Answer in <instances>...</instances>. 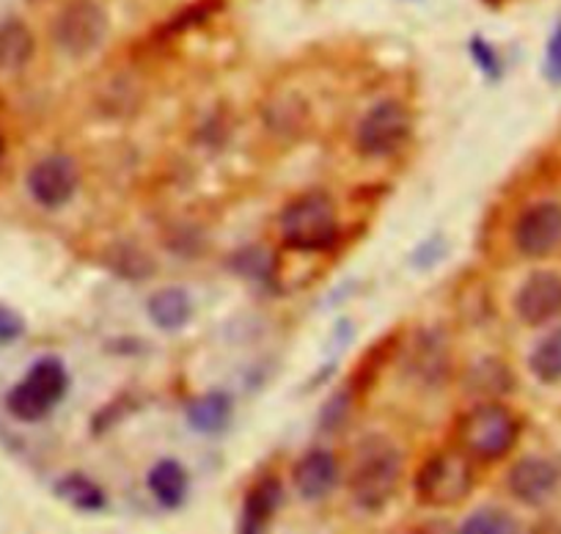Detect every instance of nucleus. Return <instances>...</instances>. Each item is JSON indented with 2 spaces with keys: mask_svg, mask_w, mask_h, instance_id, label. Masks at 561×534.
I'll return each mask as SVG.
<instances>
[{
  "mask_svg": "<svg viewBox=\"0 0 561 534\" xmlns=\"http://www.w3.org/2000/svg\"><path fill=\"white\" fill-rule=\"evenodd\" d=\"M404 474V455L388 435H366L350 471V493L360 510L377 512L393 499Z\"/></svg>",
  "mask_w": 561,
  "mask_h": 534,
  "instance_id": "nucleus-1",
  "label": "nucleus"
},
{
  "mask_svg": "<svg viewBox=\"0 0 561 534\" xmlns=\"http://www.w3.org/2000/svg\"><path fill=\"white\" fill-rule=\"evenodd\" d=\"M520 428V417L512 408L490 399V402H479L477 408L457 419L455 444L471 461L493 463L515 450Z\"/></svg>",
  "mask_w": 561,
  "mask_h": 534,
  "instance_id": "nucleus-2",
  "label": "nucleus"
},
{
  "mask_svg": "<svg viewBox=\"0 0 561 534\" xmlns=\"http://www.w3.org/2000/svg\"><path fill=\"white\" fill-rule=\"evenodd\" d=\"M284 246L300 253H320L336 246L339 209L328 193H306L293 198L278 215Z\"/></svg>",
  "mask_w": 561,
  "mask_h": 534,
  "instance_id": "nucleus-3",
  "label": "nucleus"
},
{
  "mask_svg": "<svg viewBox=\"0 0 561 534\" xmlns=\"http://www.w3.org/2000/svg\"><path fill=\"white\" fill-rule=\"evenodd\" d=\"M473 461L462 450L433 452L415 471V499L424 507H455L473 493Z\"/></svg>",
  "mask_w": 561,
  "mask_h": 534,
  "instance_id": "nucleus-4",
  "label": "nucleus"
},
{
  "mask_svg": "<svg viewBox=\"0 0 561 534\" xmlns=\"http://www.w3.org/2000/svg\"><path fill=\"white\" fill-rule=\"evenodd\" d=\"M69 391V375L67 366L53 355L36 361L28 370V375L9 388L7 394V411L12 413L18 422L34 424L42 422L53 408L67 397Z\"/></svg>",
  "mask_w": 561,
  "mask_h": 534,
  "instance_id": "nucleus-5",
  "label": "nucleus"
},
{
  "mask_svg": "<svg viewBox=\"0 0 561 534\" xmlns=\"http://www.w3.org/2000/svg\"><path fill=\"white\" fill-rule=\"evenodd\" d=\"M53 45L69 58H85L100 50L107 36V12L96 0H69L53 20Z\"/></svg>",
  "mask_w": 561,
  "mask_h": 534,
  "instance_id": "nucleus-6",
  "label": "nucleus"
},
{
  "mask_svg": "<svg viewBox=\"0 0 561 534\" xmlns=\"http://www.w3.org/2000/svg\"><path fill=\"white\" fill-rule=\"evenodd\" d=\"M413 133L410 111L399 100H382L360 116L355 127V147L364 158H391Z\"/></svg>",
  "mask_w": 561,
  "mask_h": 534,
  "instance_id": "nucleus-7",
  "label": "nucleus"
},
{
  "mask_svg": "<svg viewBox=\"0 0 561 534\" xmlns=\"http://www.w3.org/2000/svg\"><path fill=\"white\" fill-rule=\"evenodd\" d=\"M512 242L528 259H545L561 248V204L537 202L517 215Z\"/></svg>",
  "mask_w": 561,
  "mask_h": 534,
  "instance_id": "nucleus-8",
  "label": "nucleus"
},
{
  "mask_svg": "<svg viewBox=\"0 0 561 534\" xmlns=\"http://www.w3.org/2000/svg\"><path fill=\"white\" fill-rule=\"evenodd\" d=\"M31 198L45 209H61L72 202L80 185V171L69 155H47L25 177Z\"/></svg>",
  "mask_w": 561,
  "mask_h": 534,
  "instance_id": "nucleus-9",
  "label": "nucleus"
},
{
  "mask_svg": "<svg viewBox=\"0 0 561 534\" xmlns=\"http://www.w3.org/2000/svg\"><path fill=\"white\" fill-rule=\"evenodd\" d=\"M512 306H515L517 320L526 322V326H548L550 320H556V317L561 315V273H528L526 282L517 287Z\"/></svg>",
  "mask_w": 561,
  "mask_h": 534,
  "instance_id": "nucleus-10",
  "label": "nucleus"
},
{
  "mask_svg": "<svg viewBox=\"0 0 561 534\" xmlns=\"http://www.w3.org/2000/svg\"><path fill=\"white\" fill-rule=\"evenodd\" d=\"M561 482V468L548 457H523L506 474V490L520 504L539 507L556 493Z\"/></svg>",
  "mask_w": 561,
  "mask_h": 534,
  "instance_id": "nucleus-11",
  "label": "nucleus"
},
{
  "mask_svg": "<svg viewBox=\"0 0 561 534\" xmlns=\"http://www.w3.org/2000/svg\"><path fill=\"white\" fill-rule=\"evenodd\" d=\"M404 375L419 386L438 388L449 377V348L440 333L421 331L404 353Z\"/></svg>",
  "mask_w": 561,
  "mask_h": 534,
  "instance_id": "nucleus-12",
  "label": "nucleus"
},
{
  "mask_svg": "<svg viewBox=\"0 0 561 534\" xmlns=\"http://www.w3.org/2000/svg\"><path fill=\"white\" fill-rule=\"evenodd\" d=\"M293 482L306 501H322L336 490L339 463L328 450H311L295 463Z\"/></svg>",
  "mask_w": 561,
  "mask_h": 534,
  "instance_id": "nucleus-13",
  "label": "nucleus"
},
{
  "mask_svg": "<svg viewBox=\"0 0 561 534\" xmlns=\"http://www.w3.org/2000/svg\"><path fill=\"white\" fill-rule=\"evenodd\" d=\"M284 507V485L278 477H262L253 482V488L245 493L240 515L242 534H259L273 523L278 510Z\"/></svg>",
  "mask_w": 561,
  "mask_h": 534,
  "instance_id": "nucleus-14",
  "label": "nucleus"
},
{
  "mask_svg": "<svg viewBox=\"0 0 561 534\" xmlns=\"http://www.w3.org/2000/svg\"><path fill=\"white\" fill-rule=\"evenodd\" d=\"M36 53L34 31L23 20L0 23V75H18L31 64Z\"/></svg>",
  "mask_w": 561,
  "mask_h": 534,
  "instance_id": "nucleus-15",
  "label": "nucleus"
},
{
  "mask_svg": "<svg viewBox=\"0 0 561 534\" xmlns=\"http://www.w3.org/2000/svg\"><path fill=\"white\" fill-rule=\"evenodd\" d=\"M231 411H234V402L226 391H209L204 397L193 399L187 406V428L196 430L202 435H218L229 428Z\"/></svg>",
  "mask_w": 561,
  "mask_h": 534,
  "instance_id": "nucleus-16",
  "label": "nucleus"
},
{
  "mask_svg": "<svg viewBox=\"0 0 561 534\" xmlns=\"http://www.w3.org/2000/svg\"><path fill=\"white\" fill-rule=\"evenodd\" d=\"M147 311L160 331H182L193 317V300L182 287H163L149 298Z\"/></svg>",
  "mask_w": 561,
  "mask_h": 534,
  "instance_id": "nucleus-17",
  "label": "nucleus"
},
{
  "mask_svg": "<svg viewBox=\"0 0 561 534\" xmlns=\"http://www.w3.org/2000/svg\"><path fill=\"white\" fill-rule=\"evenodd\" d=\"M147 485L160 504L169 507V510H174V507L185 504L187 490H191V477H187V471L182 463L158 461L152 466V471H149Z\"/></svg>",
  "mask_w": 561,
  "mask_h": 534,
  "instance_id": "nucleus-18",
  "label": "nucleus"
},
{
  "mask_svg": "<svg viewBox=\"0 0 561 534\" xmlns=\"http://www.w3.org/2000/svg\"><path fill=\"white\" fill-rule=\"evenodd\" d=\"M466 386L468 391L477 394V397L495 399L504 397V394H510L512 388H515V375H512L506 361L488 355V359H479L477 364L468 370Z\"/></svg>",
  "mask_w": 561,
  "mask_h": 534,
  "instance_id": "nucleus-19",
  "label": "nucleus"
},
{
  "mask_svg": "<svg viewBox=\"0 0 561 534\" xmlns=\"http://www.w3.org/2000/svg\"><path fill=\"white\" fill-rule=\"evenodd\" d=\"M53 493H56L64 504L75 507V510L80 512H100L105 510L107 504V493L102 490V485L80 471L64 474L56 482V488H53Z\"/></svg>",
  "mask_w": 561,
  "mask_h": 534,
  "instance_id": "nucleus-20",
  "label": "nucleus"
},
{
  "mask_svg": "<svg viewBox=\"0 0 561 534\" xmlns=\"http://www.w3.org/2000/svg\"><path fill=\"white\" fill-rule=\"evenodd\" d=\"M393 350H399V333L380 339V342H377L369 353H364V359L355 364L353 377H350V383H347V388L353 391V397L355 394L369 391V388L375 386V380L380 377V372L386 370V364L391 361Z\"/></svg>",
  "mask_w": 561,
  "mask_h": 534,
  "instance_id": "nucleus-21",
  "label": "nucleus"
},
{
  "mask_svg": "<svg viewBox=\"0 0 561 534\" xmlns=\"http://www.w3.org/2000/svg\"><path fill=\"white\" fill-rule=\"evenodd\" d=\"M105 264L116 276L127 279V282H144V279L154 276L158 264L147 251H140L133 242H118L105 253Z\"/></svg>",
  "mask_w": 561,
  "mask_h": 534,
  "instance_id": "nucleus-22",
  "label": "nucleus"
},
{
  "mask_svg": "<svg viewBox=\"0 0 561 534\" xmlns=\"http://www.w3.org/2000/svg\"><path fill=\"white\" fill-rule=\"evenodd\" d=\"M528 372L545 386L561 383V328L545 333L528 353Z\"/></svg>",
  "mask_w": 561,
  "mask_h": 534,
  "instance_id": "nucleus-23",
  "label": "nucleus"
},
{
  "mask_svg": "<svg viewBox=\"0 0 561 534\" xmlns=\"http://www.w3.org/2000/svg\"><path fill=\"white\" fill-rule=\"evenodd\" d=\"M220 7H224V0H196L193 7L185 9V12H180L176 18H171L169 23L160 25L152 34V42H149V45H165V42L187 34L191 29H198V25L207 23L213 14H218Z\"/></svg>",
  "mask_w": 561,
  "mask_h": 534,
  "instance_id": "nucleus-24",
  "label": "nucleus"
},
{
  "mask_svg": "<svg viewBox=\"0 0 561 534\" xmlns=\"http://www.w3.org/2000/svg\"><path fill=\"white\" fill-rule=\"evenodd\" d=\"M229 268L237 276L248 279V282H270L275 271L273 253L262 246H248L240 248L234 257L229 259Z\"/></svg>",
  "mask_w": 561,
  "mask_h": 534,
  "instance_id": "nucleus-25",
  "label": "nucleus"
},
{
  "mask_svg": "<svg viewBox=\"0 0 561 534\" xmlns=\"http://www.w3.org/2000/svg\"><path fill=\"white\" fill-rule=\"evenodd\" d=\"M462 534H510L517 532V518L501 507H479L460 523Z\"/></svg>",
  "mask_w": 561,
  "mask_h": 534,
  "instance_id": "nucleus-26",
  "label": "nucleus"
},
{
  "mask_svg": "<svg viewBox=\"0 0 561 534\" xmlns=\"http://www.w3.org/2000/svg\"><path fill=\"white\" fill-rule=\"evenodd\" d=\"M350 406H353V391L344 386L342 391L333 394L325 406H322V413H320L322 433H336V430L350 419Z\"/></svg>",
  "mask_w": 561,
  "mask_h": 534,
  "instance_id": "nucleus-27",
  "label": "nucleus"
},
{
  "mask_svg": "<svg viewBox=\"0 0 561 534\" xmlns=\"http://www.w3.org/2000/svg\"><path fill=\"white\" fill-rule=\"evenodd\" d=\"M468 50H471V58L477 61V67L482 69L490 80H499L501 75H504V64H501L499 50H495V47L490 45L484 36H473L471 45H468Z\"/></svg>",
  "mask_w": 561,
  "mask_h": 534,
  "instance_id": "nucleus-28",
  "label": "nucleus"
},
{
  "mask_svg": "<svg viewBox=\"0 0 561 534\" xmlns=\"http://www.w3.org/2000/svg\"><path fill=\"white\" fill-rule=\"evenodd\" d=\"M275 111H278V122H270V127L273 129H278V133H289V129H295V133H300V129H304V118H306V102H300V100H280L278 102V107H275Z\"/></svg>",
  "mask_w": 561,
  "mask_h": 534,
  "instance_id": "nucleus-29",
  "label": "nucleus"
},
{
  "mask_svg": "<svg viewBox=\"0 0 561 534\" xmlns=\"http://www.w3.org/2000/svg\"><path fill=\"white\" fill-rule=\"evenodd\" d=\"M25 333V320L18 309L0 304V344L18 342Z\"/></svg>",
  "mask_w": 561,
  "mask_h": 534,
  "instance_id": "nucleus-30",
  "label": "nucleus"
},
{
  "mask_svg": "<svg viewBox=\"0 0 561 534\" xmlns=\"http://www.w3.org/2000/svg\"><path fill=\"white\" fill-rule=\"evenodd\" d=\"M542 72H545V78L550 80V83H556V86L561 83V23L556 25L553 34H550L548 50H545Z\"/></svg>",
  "mask_w": 561,
  "mask_h": 534,
  "instance_id": "nucleus-31",
  "label": "nucleus"
},
{
  "mask_svg": "<svg viewBox=\"0 0 561 534\" xmlns=\"http://www.w3.org/2000/svg\"><path fill=\"white\" fill-rule=\"evenodd\" d=\"M444 257H446V242L440 240V237H433V240H427L419 251L413 253V262L415 268H433V264H438Z\"/></svg>",
  "mask_w": 561,
  "mask_h": 534,
  "instance_id": "nucleus-32",
  "label": "nucleus"
},
{
  "mask_svg": "<svg viewBox=\"0 0 561 534\" xmlns=\"http://www.w3.org/2000/svg\"><path fill=\"white\" fill-rule=\"evenodd\" d=\"M3 152H7V144H3V138H0V160H3Z\"/></svg>",
  "mask_w": 561,
  "mask_h": 534,
  "instance_id": "nucleus-33",
  "label": "nucleus"
}]
</instances>
